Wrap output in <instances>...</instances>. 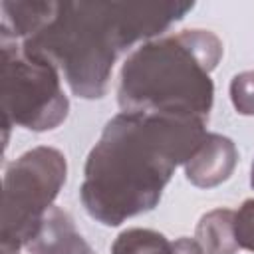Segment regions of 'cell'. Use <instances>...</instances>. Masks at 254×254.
<instances>
[{
  "label": "cell",
  "instance_id": "cell-1",
  "mask_svg": "<svg viewBox=\"0 0 254 254\" xmlns=\"http://www.w3.org/2000/svg\"><path fill=\"white\" fill-rule=\"evenodd\" d=\"M206 119L185 113L121 111L91 147L79 198L105 226L153 210L177 167L185 165L206 135Z\"/></svg>",
  "mask_w": 254,
  "mask_h": 254
},
{
  "label": "cell",
  "instance_id": "cell-2",
  "mask_svg": "<svg viewBox=\"0 0 254 254\" xmlns=\"http://www.w3.org/2000/svg\"><path fill=\"white\" fill-rule=\"evenodd\" d=\"M192 8V2L52 0L48 20L20 44L50 60L73 95L99 99L121 52L163 36Z\"/></svg>",
  "mask_w": 254,
  "mask_h": 254
},
{
  "label": "cell",
  "instance_id": "cell-3",
  "mask_svg": "<svg viewBox=\"0 0 254 254\" xmlns=\"http://www.w3.org/2000/svg\"><path fill=\"white\" fill-rule=\"evenodd\" d=\"M222 58V42L210 30H181L143 42L119 73L123 111L185 113L208 119L214 101L210 71Z\"/></svg>",
  "mask_w": 254,
  "mask_h": 254
},
{
  "label": "cell",
  "instance_id": "cell-4",
  "mask_svg": "<svg viewBox=\"0 0 254 254\" xmlns=\"http://www.w3.org/2000/svg\"><path fill=\"white\" fill-rule=\"evenodd\" d=\"M65 177V157L54 147H34L8 165L2 194V252L28 248L54 208Z\"/></svg>",
  "mask_w": 254,
  "mask_h": 254
},
{
  "label": "cell",
  "instance_id": "cell-5",
  "mask_svg": "<svg viewBox=\"0 0 254 254\" xmlns=\"http://www.w3.org/2000/svg\"><path fill=\"white\" fill-rule=\"evenodd\" d=\"M67 111L60 69L20 42L2 40V119L42 133L60 127Z\"/></svg>",
  "mask_w": 254,
  "mask_h": 254
},
{
  "label": "cell",
  "instance_id": "cell-6",
  "mask_svg": "<svg viewBox=\"0 0 254 254\" xmlns=\"http://www.w3.org/2000/svg\"><path fill=\"white\" fill-rule=\"evenodd\" d=\"M238 163V151L232 139L220 133H206L192 157L183 165L187 179L200 189H212L224 183Z\"/></svg>",
  "mask_w": 254,
  "mask_h": 254
},
{
  "label": "cell",
  "instance_id": "cell-7",
  "mask_svg": "<svg viewBox=\"0 0 254 254\" xmlns=\"http://www.w3.org/2000/svg\"><path fill=\"white\" fill-rule=\"evenodd\" d=\"M30 254H95L75 228L71 216L62 208H52L36 234L28 244Z\"/></svg>",
  "mask_w": 254,
  "mask_h": 254
},
{
  "label": "cell",
  "instance_id": "cell-8",
  "mask_svg": "<svg viewBox=\"0 0 254 254\" xmlns=\"http://www.w3.org/2000/svg\"><path fill=\"white\" fill-rule=\"evenodd\" d=\"M111 254H202L194 238L169 240L151 228H127L111 244Z\"/></svg>",
  "mask_w": 254,
  "mask_h": 254
},
{
  "label": "cell",
  "instance_id": "cell-9",
  "mask_svg": "<svg viewBox=\"0 0 254 254\" xmlns=\"http://www.w3.org/2000/svg\"><path fill=\"white\" fill-rule=\"evenodd\" d=\"M194 240L202 254H236L240 250L234 236V210L214 208L196 224Z\"/></svg>",
  "mask_w": 254,
  "mask_h": 254
},
{
  "label": "cell",
  "instance_id": "cell-10",
  "mask_svg": "<svg viewBox=\"0 0 254 254\" xmlns=\"http://www.w3.org/2000/svg\"><path fill=\"white\" fill-rule=\"evenodd\" d=\"M230 99L240 115H254V69L242 71L232 77Z\"/></svg>",
  "mask_w": 254,
  "mask_h": 254
},
{
  "label": "cell",
  "instance_id": "cell-11",
  "mask_svg": "<svg viewBox=\"0 0 254 254\" xmlns=\"http://www.w3.org/2000/svg\"><path fill=\"white\" fill-rule=\"evenodd\" d=\"M234 236L242 250L254 252V198H248L234 210Z\"/></svg>",
  "mask_w": 254,
  "mask_h": 254
},
{
  "label": "cell",
  "instance_id": "cell-12",
  "mask_svg": "<svg viewBox=\"0 0 254 254\" xmlns=\"http://www.w3.org/2000/svg\"><path fill=\"white\" fill-rule=\"evenodd\" d=\"M250 185L254 189V163H252V171H250Z\"/></svg>",
  "mask_w": 254,
  "mask_h": 254
},
{
  "label": "cell",
  "instance_id": "cell-13",
  "mask_svg": "<svg viewBox=\"0 0 254 254\" xmlns=\"http://www.w3.org/2000/svg\"><path fill=\"white\" fill-rule=\"evenodd\" d=\"M2 254H20V252H2Z\"/></svg>",
  "mask_w": 254,
  "mask_h": 254
}]
</instances>
